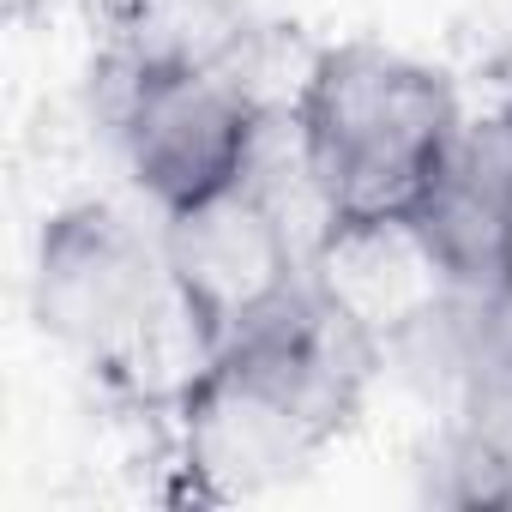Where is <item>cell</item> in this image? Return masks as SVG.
<instances>
[{
    "mask_svg": "<svg viewBox=\"0 0 512 512\" xmlns=\"http://www.w3.org/2000/svg\"><path fill=\"white\" fill-rule=\"evenodd\" d=\"M380 356L302 284L278 314L229 338L175 404V446L193 494L247 500L302 476L356 416Z\"/></svg>",
    "mask_w": 512,
    "mask_h": 512,
    "instance_id": "1",
    "label": "cell"
},
{
    "mask_svg": "<svg viewBox=\"0 0 512 512\" xmlns=\"http://www.w3.org/2000/svg\"><path fill=\"white\" fill-rule=\"evenodd\" d=\"M31 314L67 356L145 404H181L217 356L163 266V241H145L115 205L49 217L31 266Z\"/></svg>",
    "mask_w": 512,
    "mask_h": 512,
    "instance_id": "2",
    "label": "cell"
},
{
    "mask_svg": "<svg viewBox=\"0 0 512 512\" xmlns=\"http://www.w3.org/2000/svg\"><path fill=\"white\" fill-rule=\"evenodd\" d=\"M458 127L464 115L446 73L380 43L320 49L290 115L320 217L416 211L446 169Z\"/></svg>",
    "mask_w": 512,
    "mask_h": 512,
    "instance_id": "3",
    "label": "cell"
},
{
    "mask_svg": "<svg viewBox=\"0 0 512 512\" xmlns=\"http://www.w3.org/2000/svg\"><path fill=\"white\" fill-rule=\"evenodd\" d=\"M115 103L109 127L133 181L157 199V211L193 205L260 163L266 109L235 67H169L133 73L109 61Z\"/></svg>",
    "mask_w": 512,
    "mask_h": 512,
    "instance_id": "4",
    "label": "cell"
},
{
    "mask_svg": "<svg viewBox=\"0 0 512 512\" xmlns=\"http://www.w3.org/2000/svg\"><path fill=\"white\" fill-rule=\"evenodd\" d=\"M157 241H163V266L181 302L193 308V320L211 332L217 350L241 338L247 326H260L266 314H278L308 284L290 217L260 181V169H247L241 181L193 205L163 211Z\"/></svg>",
    "mask_w": 512,
    "mask_h": 512,
    "instance_id": "5",
    "label": "cell"
},
{
    "mask_svg": "<svg viewBox=\"0 0 512 512\" xmlns=\"http://www.w3.org/2000/svg\"><path fill=\"white\" fill-rule=\"evenodd\" d=\"M308 284L332 320H344L374 356L422 338L452 320L458 302H476L416 211L398 217H326L308 253Z\"/></svg>",
    "mask_w": 512,
    "mask_h": 512,
    "instance_id": "6",
    "label": "cell"
},
{
    "mask_svg": "<svg viewBox=\"0 0 512 512\" xmlns=\"http://www.w3.org/2000/svg\"><path fill=\"white\" fill-rule=\"evenodd\" d=\"M416 223L476 302L512 296V103L458 127Z\"/></svg>",
    "mask_w": 512,
    "mask_h": 512,
    "instance_id": "7",
    "label": "cell"
},
{
    "mask_svg": "<svg viewBox=\"0 0 512 512\" xmlns=\"http://www.w3.org/2000/svg\"><path fill=\"white\" fill-rule=\"evenodd\" d=\"M109 61L133 73L235 67L253 37L247 0H109Z\"/></svg>",
    "mask_w": 512,
    "mask_h": 512,
    "instance_id": "8",
    "label": "cell"
},
{
    "mask_svg": "<svg viewBox=\"0 0 512 512\" xmlns=\"http://www.w3.org/2000/svg\"><path fill=\"white\" fill-rule=\"evenodd\" d=\"M55 7H91V13L103 19L109 0H13V13H19V19H25V13H55Z\"/></svg>",
    "mask_w": 512,
    "mask_h": 512,
    "instance_id": "9",
    "label": "cell"
}]
</instances>
